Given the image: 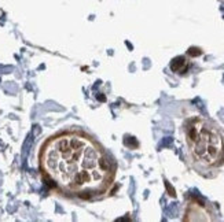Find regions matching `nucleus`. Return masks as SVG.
<instances>
[{
	"mask_svg": "<svg viewBox=\"0 0 224 222\" xmlns=\"http://www.w3.org/2000/svg\"><path fill=\"white\" fill-rule=\"evenodd\" d=\"M41 166L59 188L80 196L103 192L113 177L106 154L81 133H63L50 140L41 152Z\"/></svg>",
	"mask_w": 224,
	"mask_h": 222,
	"instance_id": "f257e3e1",
	"label": "nucleus"
},
{
	"mask_svg": "<svg viewBox=\"0 0 224 222\" xmlns=\"http://www.w3.org/2000/svg\"><path fill=\"white\" fill-rule=\"evenodd\" d=\"M188 137L192 143V151L195 156L206 163H215V160L220 156V152L224 151L220 136L210 127L192 126L188 130Z\"/></svg>",
	"mask_w": 224,
	"mask_h": 222,
	"instance_id": "f03ea898",
	"label": "nucleus"
},
{
	"mask_svg": "<svg viewBox=\"0 0 224 222\" xmlns=\"http://www.w3.org/2000/svg\"><path fill=\"white\" fill-rule=\"evenodd\" d=\"M182 64H183V58H177V59L173 60L172 69L173 70H176V69H179V66H182Z\"/></svg>",
	"mask_w": 224,
	"mask_h": 222,
	"instance_id": "7ed1b4c3",
	"label": "nucleus"
},
{
	"mask_svg": "<svg viewBox=\"0 0 224 222\" xmlns=\"http://www.w3.org/2000/svg\"><path fill=\"white\" fill-rule=\"evenodd\" d=\"M190 54H191V55H200L201 51L200 49H195V48H191V49H190Z\"/></svg>",
	"mask_w": 224,
	"mask_h": 222,
	"instance_id": "20e7f679",
	"label": "nucleus"
}]
</instances>
